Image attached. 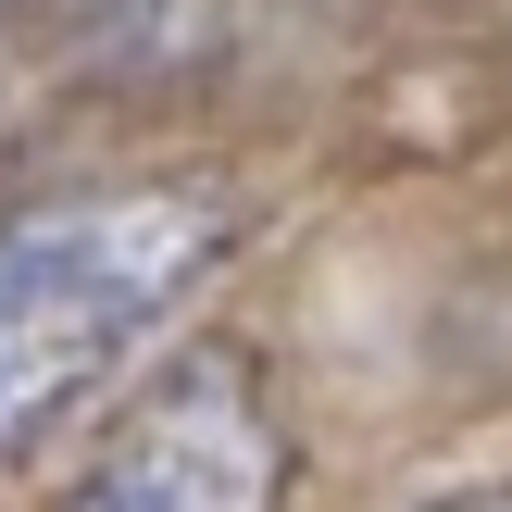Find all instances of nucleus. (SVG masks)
<instances>
[{
	"mask_svg": "<svg viewBox=\"0 0 512 512\" xmlns=\"http://www.w3.org/2000/svg\"><path fill=\"white\" fill-rule=\"evenodd\" d=\"M238 250V200L200 175L25 200L0 225V463L50 450Z\"/></svg>",
	"mask_w": 512,
	"mask_h": 512,
	"instance_id": "1",
	"label": "nucleus"
},
{
	"mask_svg": "<svg viewBox=\"0 0 512 512\" xmlns=\"http://www.w3.org/2000/svg\"><path fill=\"white\" fill-rule=\"evenodd\" d=\"M63 512H288V425L263 363L188 350L138 388V413L88 450Z\"/></svg>",
	"mask_w": 512,
	"mask_h": 512,
	"instance_id": "2",
	"label": "nucleus"
},
{
	"mask_svg": "<svg viewBox=\"0 0 512 512\" xmlns=\"http://www.w3.org/2000/svg\"><path fill=\"white\" fill-rule=\"evenodd\" d=\"M75 13H88V38L113 50V63H188L225 0H75Z\"/></svg>",
	"mask_w": 512,
	"mask_h": 512,
	"instance_id": "3",
	"label": "nucleus"
},
{
	"mask_svg": "<svg viewBox=\"0 0 512 512\" xmlns=\"http://www.w3.org/2000/svg\"><path fill=\"white\" fill-rule=\"evenodd\" d=\"M438 512H512V488H463V500H438Z\"/></svg>",
	"mask_w": 512,
	"mask_h": 512,
	"instance_id": "4",
	"label": "nucleus"
},
{
	"mask_svg": "<svg viewBox=\"0 0 512 512\" xmlns=\"http://www.w3.org/2000/svg\"><path fill=\"white\" fill-rule=\"evenodd\" d=\"M0 25H13V0H0Z\"/></svg>",
	"mask_w": 512,
	"mask_h": 512,
	"instance_id": "5",
	"label": "nucleus"
}]
</instances>
